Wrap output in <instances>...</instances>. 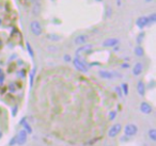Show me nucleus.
Returning <instances> with one entry per match:
<instances>
[{
  "label": "nucleus",
  "instance_id": "nucleus-32",
  "mask_svg": "<svg viewBox=\"0 0 156 146\" xmlns=\"http://www.w3.org/2000/svg\"><path fill=\"white\" fill-rule=\"evenodd\" d=\"M144 2L145 3H151V2H153V0H144Z\"/></svg>",
  "mask_w": 156,
  "mask_h": 146
},
{
  "label": "nucleus",
  "instance_id": "nucleus-8",
  "mask_svg": "<svg viewBox=\"0 0 156 146\" xmlns=\"http://www.w3.org/2000/svg\"><path fill=\"white\" fill-rule=\"evenodd\" d=\"M122 130V125L121 124H115L108 131V137H115L120 133Z\"/></svg>",
  "mask_w": 156,
  "mask_h": 146
},
{
  "label": "nucleus",
  "instance_id": "nucleus-17",
  "mask_svg": "<svg viewBox=\"0 0 156 146\" xmlns=\"http://www.w3.org/2000/svg\"><path fill=\"white\" fill-rule=\"evenodd\" d=\"M26 48H27V51H28L29 56H30L31 58H33V57H34V51H33L32 46H31V44L29 43V42H27L26 43Z\"/></svg>",
  "mask_w": 156,
  "mask_h": 146
},
{
  "label": "nucleus",
  "instance_id": "nucleus-1",
  "mask_svg": "<svg viewBox=\"0 0 156 146\" xmlns=\"http://www.w3.org/2000/svg\"><path fill=\"white\" fill-rule=\"evenodd\" d=\"M72 62H73L74 66L76 67V69H78V71H83V73H87L88 69H89L88 65L86 64V63L83 62V61L81 60V59L79 58V57H76V58H74Z\"/></svg>",
  "mask_w": 156,
  "mask_h": 146
},
{
  "label": "nucleus",
  "instance_id": "nucleus-33",
  "mask_svg": "<svg viewBox=\"0 0 156 146\" xmlns=\"http://www.w3.org/2000/svg\"><path fill=\"white\" fill-rule=\"evenodd\" d=\"M95 1H96V2H102L103 0H95Z\"/></svg>",
  "mask_w": 156,
  "mask_h": 146
},
{
  "label": "nucleus",
  "instance_id": "nucleus-34",
  "mask_svg": "<svg viewBox=\"0 0 156 146\" xmlns=\"http://www.w3.org/2000/svg\"><path fill=\"white\" fill-rule=\"evenodd\" d=\"M1 45H2V42L0 41V47H1Z\"/></svg>",
  "mask_w": 156,
  "mask_h": 146
},
{
  "label": "nucleus",
  "instance_id": "nucleus-4",
  "mask_svg": "<svg viewBox=\"0 0 156 146\" xmlns=\"http://www.w3.org/2000/svg\"><path fill=\"white\" fill-rule=\"evenodd\" d=\"M15 137H16V144H17V145H24L27 142L28 134H27L26 131L23 129V130H20V132L17 133V135H15Z\"/></svg>",
  "mask_w": 156,
  "mask_h": 146
},
{
  "label": "nucleus",
  "instance_id": "nucleus-2",
  "mask_svg": "<svg viewBox=\"0 0 156 146\" xmlns=\"http://www.w3.org/2000/svg\"><path fill=\"white\" fill-rule=\"evenodd\" d=\"M30 31L33 35L35 36H40L43 32V28H42L41 24L37 20H33L30 23Z\"/></svg>",
  "mask_w": 156,
  "mask_h": 146
},
{
  "label": "nucleus",
  "instance_id": "nucleus-28",
  "mask_svg": "<svg viewBox=\"0 0 156 146\" xmlns=\"http://www.w3.org/2000/svg\"><path fill=\"white\" fill-rule=\"evenodd\" d=\"M3 81H5V75L1 74V75H0V83H3Z\"/></svg>",
  "mask_w": 156,
  "mask_h": 146
},
{
  "label": "nucleus",
  "instance_id": "nucleus-36",
  "mask_svg": "<svg viewBox=\"0 0 156 146\" xmlns=\"http://www.w3.org/2000/svg\"><path fill=\"white\" fill-rule=\"evenodd\" d=\"M1 74H2V71H1V69H0V75H1Z\"/></svg>",
  "mask_w": 156,
  "mask_h": 146
},
{
  "label": "nucleus",
  "instance_id": "nucleus-20",
  "mask_svg": "<svg viewBox=\"0 0 156 146\" xmlns=\"http://www.w3.org/2000/svg\"><path fill=\"white\" fill-rule=\"evenodd\" d=\"M47 39L48 40H52V41H60L61 36H59V35H55V34H48Z\"/></svg>",
  "mask_w": 156,
  "mask_h": 146
},
{
  "label": "nucleus",
  "instance_id": "nucleus-13",
  "mask_svg": "<svg viewBox=\"0 0 156 146\" xmlns=\"http://www.w3.org/2000/svg\"><path fill=\"white\" fill-rule=\"evenodd\" d=\"M137 92H138V94L140 96H144L145 95V84L142 80L138 81V83H137Z\"/></svg>",
  "mask_w": 156,
  "mask_h": 146
},
{
  "label": "nucleus",
  "instance_id": "nucleus-14",
  "mask_svg": "<svg viewBox=\"0 0 156 146\" xmlns=\"http://www.w3.org/2000/svg\"><path fill=\"white\" fill-rule=\"evenodd\" d=\"M134 54H135V56H136V57H139V58H142V57L144 56V49L142 48V46L138 45L136 48H135Z\"/></svg>",
  "mask_w": 156,
  "mask_h": 146
},
{
  "label": "nucleus",
  "instance_id": "nucleus-3",
  "mask_svg": "<svg viewBox=\"0 0 156 146\" xmlns=\"http://www.w3.org/2000/svg\"><path fill=\"white\" fill-rule=\"evenodd\" d=\"M137 132H138V127L135 124H127L124 127V134L126 137H134Z\"/></svg>",
  "mask_w": 156,
  "mask_h": 146
},
{
  "label": "nucleus",
  "instance_id": "nucleus-21",
  "mask_svg": "<svg viewBox=\"0 0 156 146\" xmlns=\"http://www.w3.org/2000/svg\"><path fill=\"white\" fill-rule=\"evenodd\" d=\"M147 18H149L150 24H151V23H155L156 22V13H152L150 16H147Z\"/></svg>",
  "mask_w": 156,
  "mask_h": 146
},
{
  "label": "nucleus",
  "instance_id": "nucleus-30",
  "mask_svg": "<svg viewBox=\"0 0 156 146\" xmlns=\"http://www.w3.org/2000/svg\"><path fill=\"white\" fill-rule=\"evenodd\" d=\"M16 111H17V107H14L13 108V113H12V114H13V116L16 114Z\"/></svg>",
  "mask_w": 156,
  "mask_h": 146
},
{
  "label": "nucleus",
  "instance_id": "nucleus-10",
  "mask_svg": "<svg viewBox=\"0 0 156 146\" xmlns=\"http://www.w3.org/2000/svg\"><path fill=\"white\" fill-rule=\"evenodd\" d=\"M142 71H143V64L141 62H137L134 65V67H133V71H132L133 75L138 77V76H140L142 74Z\"/></svg>",
  "mask_w": 156,
  "mask_h": 146
},
{
  "label": "nucleus",
  "instance_id": "nucleus-9",
  "mask_svg": "<svg viewBox=\"0 0 156 146\" xmlns=\"http://www.w3.org/2000/svg\"><path fill=\"white\" fill-rule=\"evenodd\" d=\"M89 35L88 34H79L77 35V36L75 37V40H74V43H75V45H83V44H86L88 42V40H89Z\"/></svg>",
  "mask_w": 156,
  "mask_h": 146
},
{
  "label": "nucleus",
  "instance_id": "nucleus-18",
  "mask_svg": "<svg viewBox=\"0 0 156 146\" xmlns=\"http://www.w3.org/2000/svg\"><path fill=\"white\" fill-rule=\"evenodd\" d=\"M23 126H24V130L27 132V134H28V133H29V134H30V133H32V128H31L30 125H29L28 123L26 122L24 125H23Z\"/></svg>",
  "mask_w": 156,
  "mask_h": 146
},
{
  "label": "nucleus",
  "instance_id": "nucleus-24",
  "mask_svg": "<svg viewBox=\"0 0 156 146\" xmlns=\"http://www.w3.org/2000/svg\"><path fill=\"white\" fill-rule=\"evenodd\" d=\"M115 91L118 93V96H119V97H122V96H123V93H122V90H121V88H120V86H115Z\"/></svg>",
  "mask_w": 156,
  "mask_h": 146
},
{
  "label": "nucleus",
  "instance_id": "nucleus-35",
  "mask_svg": "<svg viewBox=\"0 0 156 146\" xmlns=\"http://www.w3.org/2000/svg\"><path fill=\"white\" fill-rule=\"evenodd\" d=\"M1 23H2V19H0V26H1Z\"/></svg>",
  "mask_w": 156,
  "mask_h": 146
},
{
  "label": "nucleus",
  "instance_id": "nucleus-6",
  "mask_svg": "<svg viewBox=\"0 0 156 146\" xmlns=\"http://www.w3.org/2000/svg\"><path fill=\"white\" fill-rule=\"evenodd\" d=\"M149 24H150V22H149L147 16H140V17H138L136 19V26L138 27L140 30L144 29Z\"/></svg>",
  "mask_w": 156,
  "mask_h": 146
},
{
  "label": "nucleus",
  "instance_id": "nucleus-37",
  "mask_svg": "<svg viewBox=\"0 0 156 146\" xmlns=\"http://www.w3.org/2000/svg\"><path fill=\"white\" fill-rule=\"evenodd\" d=\"M0 137H1V132H0Z\"/></svg>",
  "mask_w": 156,
  "mask_h": 146
},
{
  "label": "nucleus",
  "instance_id": "nucleus-25",
  "mask_svg": "<svg viewBox=\"0 0 156 146\" xmlns=\"http://www.w3.org/2000/svg\"><path fill=\"white\" fill-rule=\"evenodd\" d=\"M115 116H117V112H115V111H111L110 113H109V120H113L115 118Z\"/></svg>",
  "mask_w": 156,
  "mask_h": 146
},
{
  "label": "nucleus",
  "instance_id": "nucleus-19",
  "mask_svg": "<svg viewBox=\"0 0 156 146\" xmlns=\"http://www.w3.org/2000/svg\"><path fill=\"white\" fill-rule=\"evenodd\" d=\"M122 90V93H123L124 95H128V85L127 83H122V85L120 86Z\"/></svg>",
  "mask_w": 156,
  "mask_h": 146
},
{
  "label": "nucleus",
  "instance_id": "nucleus-11",
  "mask_svg": "<svg viewBox=\"0 0 156 146\" xmlns=\"http://www.w3.org/2000/svg\"><path fill=\"white\" fill-rule=\"evenodd\" d=\"M92 47H93V45H92V44L79 46V48H77V49H76V57H78L79 54H83V52H87V54H88V51H89L90 49H92Z\"/></svg>",
  "mask_w": 156,
  "mask_h": 146
},
{
  "label": "nucleus",
  "instance_id": "nucleus-31",
  "mask_svg": "<svg viewBox=\"0 0 156 146\" xmlns=\"http://www.w3.org/2000/svg\"><path fill=\"white\" fill-rule=\"evenodd\" d=\"M122 67H123V68H127L128 64H126V63H125V64H122Z\"/></svg>",
  "mask_w": 156,
  "mask_h": 146
},
{
  "label": "nucleus",
  "instance_id": "nucleus-15",
  "mask_svg": "<svg viewBox=\"0 0 156 146\" xmlns=\"http://www.w3.org/2000/svg\"><path fill=\"white\" fill-rule=\"evenodd\" d=\"M41 13V5H40L39 2H37L32 8V14L33 15H39Z\"/></svg>",
  "mask_w": 156,
  "mask_h": 146
},
{
  "label": "nucleus",
  "instance_id": "nucleus-5",
  "mask_svg": "<svg viewBox=\"0 0 156 146\" xmlns=\"http://www.w3.org/2000/svg\"><path fill=\"white\" fill-rule=\"evenodd\" d=\"M98 75L103 79H113V78L117 76V77H121L119 73H115V71H98Z\"/></svg>",
  "mask_w": 156,
  "mask_h": 146
},
{
  "label": "nucleus",
  "instance_id": "nucleus-22",
  "mask_svg": "<svg viewBox=\"0 0 156 146\" xmlns=\"http://www.w3.org/2000/svg\"><path fill=\"white\" fill-rule=\"evenodd\" d=\"M63 60H64V62H72V61H73V58H72L71 56H69V54H64V56H63Z\"/></svg>",
  "mask_w": 156,
  "mask_h": 146
},
{
  "label": "nucleus",
  "instance_id": "nucleus-12",
  "mask_svg": "<svg viewBox=\"0 0 156 146\" xmlns=\"http://www.w3.org/2000/svg\"><path fill=\"white\" fill-rule=\"evenodd\" d=\"M140 111L144 114H150V113H152V111H153V108H152V106L150 105V103L143 101V103H141V105H140Z\"/></svg>",
  "mask_w": 156,
  "mask_h": 146
},
{
  "label": "nucleus",
  "instance_id": "nucleus-26",
  "mask_svg": "<svg viewBox=\"0 0 156 146\" xmlns=\"http://www.w3.org/2000/svg\"><path fill=\"white\" fill-rule=\"evenodd\" d=\"M9 145H10V146H14V145H16V137H12V140H10Z\"/></svg>",
  "mask_w": 156,
  "mask_h": 146
},
{
  "label": "nucleus",
  "instance_id": "nucleus-27",
  "mask_svg": "<svg viewBox=\"0 0 156 146\" xmlns=\"http://www.w3.org/2000/svg\"><path fill=\"white\" fill-rule=\"evenodd\" d=\"M9 89H10V91H11V92H15V85H14V83H11L9 85Z\"/></svg>",
  "mask_w": 156,
  "mask_h": 146
},
{
  "label": "nucleus",
  "instance_id": "nucleus-29",
  "mask_svg": "<svg viewBox=\"0 0 156 146\" xmlns=\"http://www.w3.org/2000/svg\"><path fill=\"white\" fill-rule=\"evenodd\" d=\"M26 120H27L26 117H23V118H22V120L20 122V125H24L25 123H26Z\"/></svg>",
  "mask_w": 156,
  "mask_h": 146
},
{
  "label": "nucleus",
  "instance_id": "nucleus-7",
  "mask_svg": "<svg viewBox=\"0 0 156 146\" xmlns=\"http://www.w3.org/2000/svg\"><path fill=\"white\" fill-rule=\"evenodd\" d=\"M120 43V40L117 39V37H110V39H107L103 42V46L107 48H111V47H115L118 46Z\"/></svg>",
  "mask_w": 156,
  "mask_h": 146
},
{
  "label": "nucleus",
  "instance_id": "nucleus-23",
  "mask_svg": "<svg viewBox=\"0 0 156 146\" xmlns=\"http://www.w3.org/2000/svg\"><path fill=\"white\" fill-rule=\"evenodd\" d=\"M34 74H35V68L32 69V71H31L30 74V86H32L33 84V79H34Z\"/></svg>",
  "mask_w": 156,
  "mask_h": 146
},
{
  "label": "nucleus",
  "instance_id": "nucleus-16",
  "mask_svg": "<svg viewBox=\"0 0 156 146\" xmlns=\"http://www.w3.org/2000/svg\"><path fill=\"white\" fill-rule=\"evenodd\" d=\"M147 135H149V137L152 140L153 142L156 141V129L152 128L149 130V133H147Z\"/></svg>",
  "mask_w": 156,
  "mask_h": 146
}]
</instances>
